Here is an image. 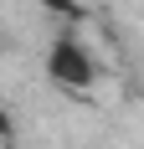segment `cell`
<instances>
[{"mask_svg":"<svg viewBox=\"0 0 144 149\" xmlns=\"http://www.w3.org/2000/svg\"><path fill=\"white\" fill-rule=\"evenodd\" d=\"M46 77H52L57 88L82 93V88L98 82V62L87 57V46L77 41V36H57V41L46 46Z\"/></svg>","mask_w":144,"mask_h":149,"instance_id":"6da1fadb","label":"cell"},{"mask_svg":"<svg viewBox=\"0 0 144 149\" xmlns=\"http://www.w3.org/2000/svg\"><path fill=\"white\" fill-rule=\"evenodd\" d=\"M46 10L52 15H67V21H82V5H77V0H41Z\"/></svg>","mask_w":144,"mask_h":149,"instance_id":"7a4b0ae2","label":"cell"},{"mask_svg":"<svg viewBox=\"0 0 144 149\" xmlns=\"http://www.w3.org/2000/svg\"><path fill=\"white\" fill-rule=\"evenodd\" d=\"M0 139H15V113L10 108H0Z\"/></svg>","mask_w":144,"mask_h":149,"instance_id":"3957f363","label":"cell"},{"mask_svg":"<svg viewBox=\"0 0 144 149\" xmlns=\"http://www.w3.org/2000/svg\"><path fill=\"white\" fill-rule=\"evenodd\" d=\"M0 149H21V144H15V139H0Z\"/></svg>","mask_w":144,"mask_h":149,"instance_id":"277c9868","label":"cell"},{"mask_svg":"<svg viewBox=\"0 0 144 149\" xmlns=\"http://www.w3.org/2000/svg\"><path fill=\"white\" fill-rule=\"evenodd\" d=\"M0 46H5V31H0Z\"/></svg>","mask_w":144,"mask_h":149,"instance_id":"5b68a950","label":"cell"}]
</instances>
